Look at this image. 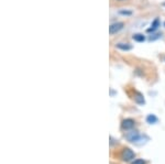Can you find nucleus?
<instances>
[{
    "mask_svg": "<svg viewBox=\"0 0 165 164\" xmlns=\"http://www.w3.org/2000/svg\"><path fill=\"white\" fill-rule=\"evenodd\" d=\"M126 138L128 141H130V142L132 143H137V144H139L140 141L143 139V137L141 136V134L139 133V132L137 131H131V132H128V133L126 134Z\"/></svg>",
    "mask_w": 165,
    "mask_h": 164,
    "instance_id": "f257e3e1",
    "label": "nucleus"
},
{
    "mask_svg": "<svg viewBox=\"0 0 165 164\" xmlns=\"http://www.w3.org/2000/svg\"><path fill=\"white\" fill-rule=\"evenodd\" d=\"M134 157H135V153L129 148L123 149L122 152H121V160L122 161H126V162L132 161Z\"/></svg>",
    "mask_w": 165,
    "mask_h": 164,
    "instance_id": "f03ea898",
    "label": "nucleus"
},
{
    "mask_svg": "<svg viewBox=\"0 0 165 164\" xmlns=\"http://www.w3.org/2000/svg\"><path fill=\"white\" fill-rule=\"evenodd\" d=\"M134 126H135V121L133 119H130V118L124 119L121 122V128L123 130H131Z\"/></svg>",
    "mask_w": 165,
    "mask_h": 164,
    "instance_id": "7ed1b4c3",
    "label": "nucleus"
},
{
    "mask_svg": "<svg viewBox=\"0 0 165 164\" xmlns=\"http://www.w3.org/2000/svg\"><path fill=\"white\" fill-rule=\"evenodd\" d=\"M123 26H124L123 22H114V23H112L111 26L109 27L110 34H114V33H117V32H119L120 30H122Z\"/></svg>",
    "mask_w": 165,
    "mask_h": 164,
    "instance_id": "20e7f679",
    "label": "nucleus"
},
{
    "mask_svg": "<svg viewBox=\"0 0 165 164\" xmlns=\"http://www.w3.org/2000/svg\"><path fill=\"white\" fill-rule=\"evenodd\" d=\"M158 27H160V19H158V18H156V19L154 20L153 22H152L151 28H150L148 31H149V32H154L155 30H158Z\"/></svg>",
    "mask_w": 165,
    "mask_h": 164,
    "instance_id": "39448f33",
    "label": "nucleus"
},
{
    "mask_svg": "<svg viewBox=\"0 0 165 164\" xmlns=\"http://www.w3.org/2000/svg\"><path fill=\"white\" fill-rule=\"evenodd\" d=\"M117 47L122 50V51H129V50L132 49V46H131L129 43H118V44H117Z\"/></svg>",
    "mask_w": 165,
    "mask_h": 164,
    "instance_id": "423d86ee",
    "label": "nucleus"
},
{
    "mask_svg": "<svg viewBox=\"0 0 165 164\" xmlns=\"http://www.w3.org/2000/svg\"><path fill=\"white\" fill-rule=\"evenodd\" d=\"M132 39L134 41H137V42H143L145 40V36L143 34H141V33H137V34H133Z\"/></svg>",
    "mask_w": 165,
    "mask_h": 164,
    "instance_id": "0eeeda50",
    "label": "nucleus"
},
{
    "mask_svg": "<svg viewBox=\"0 0 165 164\" xmlns=\"http://www.w3.org/2000/svg\"><path fill=\"white\" fill-rule=\"evenodd\" d=\"M134 100L137 101L138 104H144V98L140 93H137V96L134 97Z\"/></svg>",
    "mask_w": 165,
    "mask_h": 164,
    "instance_id": "6e6552de",
    "label": "nucleus"
},
{
    "mask_svg": "<svg viewBox=\"0 0 165 164\" xmlns=\"http://www.w3.org/2000/svg\"><path fill=\"white\" fill-rule=\"evenodd\" d=\"M147 121L149 122V123H155V122L158 121V118L154 115H149L147 118Z\"/></svg>",
    "mask_w": 165,
    "mask_h": 164,
    "instance_id": "1a4fd4ad",
    "label": "nucleus"
},
{
    "mask_svg": "<svg viewBox=\"0 0 165 164\" xmlns=\"http://www.w3.org/2000/svg\"><path fill=\"white\" fill-rule=\"evenodd\" d=\"M131 164H147V162L142 159H137V160H134Z\"/></svg>",
    "mask_w": 165,
    "mask_h": 164,
    "instance_id": "9d476101",
    "label": "nucleus"
},
{
    "mask_svg": "<svg viewBox=\"0 0 165 164\" xmlns=\"http://www.w3.org/2000/svg\"><path fill=\"white\" fill-rule=\"evenodd\" d=\"M118 1H123V0H118Z\"/></svg>",
    "mask_w": 165,
    "mask_h": 164,
    "instance_id": "9b49d317",
    "label": "nucleus"
},
{
    "mask_svg": "<svg viewBox=\"0 0 165 164\" xmlns=\"http://www.w3.org/2000/svg\"><path fill=\"white\" fill-rule=\"evenodd\" d=\"M164 6H165V3H164Z\"/></svg>",
    "mask_w": 165,
    "mask_h": 164,
    "instance_id": "f8f14e48",
    "label": "nucleus"
}]
</instances>
